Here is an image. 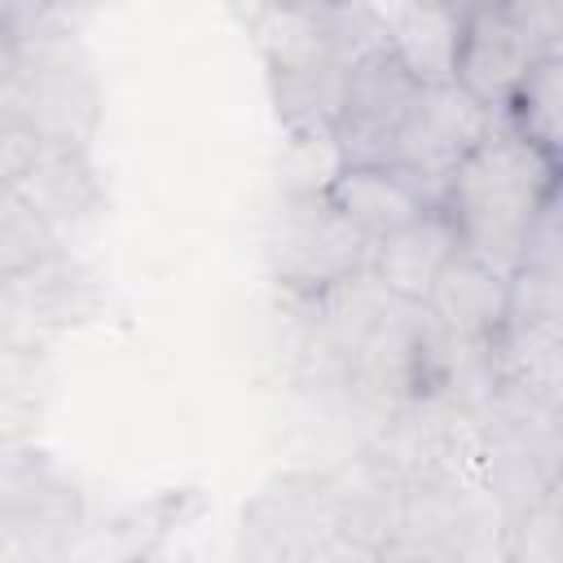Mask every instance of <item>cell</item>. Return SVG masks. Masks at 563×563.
Masks as SVG:
<instances>
[{"mask_svg":"<svg viewBox=\"0 0 563 563\" xmlns=\"http://www.w3.org/2000/svg\"><path fill=\"white\" fill-rule=\"evenodd\" d=\"M559 189L563 167L501 119L488 141L457 167L440 211L453 220L462 251L515 277L519 255Z\"/></svg>","mask_w":563,"mask_h":563,"instance_id":"cell-1","label":"cell"},{"mask_svg":"<svg viewBox=\"0 0 563 563\" xmlns=\"http://www.w3.org/2000/svg\"><path fill=\"white\" fill-rule=\"evenodd\" d=\"M97 114V84L62 35L4 40V128L44 145L88 150Z\"/></svg>","mask_w":563,"mask_h":563,"instance_id":"cell-2","label":"cell"},{"mask_svg":"<svg viewBox=\"0 0 563 563\" xmlns=\"http://www.w3.org/2000/svg\"><path fill=\"white\" fill-rule=\"evenodd\" d=\"M264 260L282 299H312L365 273L374 242L334 207L330 194H282L268 216Z\"/></svg>","mask_w":563,"mask_h":563,"instance_id":"cell-3","label":"cell"},{"mask_svg":"<svg viewBox=\"0 0 563 563\" xmlns=\"http://www.w3.org/2000/svg\"><path fill=\"white\" fill-rule=\"evenodd\" d=\"M510 515L488 475L405 479L400 532L387 550L431 554L444 563H506Z\"/></svg>","mask_w":563,"mask_h":563,"instance_id":"cell-4","label":"cell"},{"mask_svg":"<svg viewBox=\"0 0 563 563\" xmlns=\"http://www.w3.org/2000/svg\"><path fill=\"white\" fill-rule=\"evenodd\" d=\"M501 119L484 110L462 84H435L418 92V106L396 141L391 167L405 172L435 207H444V194L457 176V167L488 141V132Z\"/></svg>","mask_w":563,"mask_h":563,"instance_id":"cell-5","label":"cell"},{"mask_svg":"<svg viewBox=\"0 0 563 563\" xmlns=\"http://www.w3.org/2000/svg\"><path fill=\"white\" fill-rule=\"evenodd\" d=\"M418 92H422V84L387 48L356 62L347 75L339 123H334V141L343 150V163L347 167L391 163L396 141H400V132L418 106Z\"/></svg>","mask_w":563,"mask_h":563,"instance_id":"cell-6","label":"cell"},{"mask_svg":"<svg viewBox=\"0 0 563 563\" xmlns=\"http://www.w3.org/2000/svg\"><path fill=\"white\" fill-rule=\"evenodd\" d=\"M541 62L515 4H466V31L457 53V84L497 119L510 114L519 88Z\"/></svg>","mask_w":563,"mask_h":563,"instance_id":"cell-7","label":"cell"},{"mask_svg":"<svg viewBox=\"0 0 563 563\" xmlns=\"http://www.w3.org/2000/svg\"><path fill=\"white\" fill-rule=\"evenodd\" d=\"M0 167H4V194H18L57 229L101 207V180L88 163V150L44 145L31 132L4 128Z\"/></svg>","mask_w":563,"mask_h":563,"instance_id":"cell-8","label":"cell"},{"mask_svg":"<svg viewBox=\"0 0 563 563\" xmlns=\"http://www.w3.org/2000/svg\"><path fill=\"white\" fill-rule=\"evenodd\" d=\"M242 528L264 563H299L312 545L339 532L325 471H299L268 484L251 501Z\"/></svg>","mask_w":563,"mask_h":563,"instance_id":"cell-9","label":"cell"},{"mask_svg":"<svg viewBox=\"0 0 563 563\" xmlns=\"http://www.w3.org/2000/svg\"><path fill=\"white\" fill-rule=\"evenodd\" d=\"M427 312L449 343H497L510 321V277L471 251H457L427 295Z\"/></svg>","mask_w":563,"mask_h":563,"instance_id":"cell-10","label":"cell"},{"mask_svg":"<svg viewBox=\"0 0 563 563\" xmlns=\"http://www.w3.org/2000/svg\"><path fill=\"white\" fill-rule=\"evenodd\" d=\"M325 479H330V501H334L339 532L361 537V541H369L387 554V545L400 532L405 475L378 449H365L352 462L325 471Z\"/></svg>","mask_w":563,"mask_h":563,"instance_id":"cell-11","label":"cell"},{"mask_svg":"<svg viewBox=\"0 0 563 563\" xmlns=\"http://www.w3.org/2000/svg\"><path fill=\"white\" fill-rule=\"evenodd\" d=\"M387 26V53L422 84H457V53L466 31V4H378Z\"/></svg>","mask_w":563,"mask_h":563,"instance_id":"cell-12","label":"cell"},{"mask_svg":"<svg viewBox=\"0 0 563 563\" xmlns=\"http://www.w3.org/2000/svg\"><path fill=\"white\" fill-rule=\"evenodd\" d=\"M334 207L378 246L383 238L409 229L427 211H440L405 172L391 163H365V167H343L339 180L330 185Z\"/></svg>","mask_w":563,"mask_h":563,"instance_id":"cell-13","label":"cell"},{"mask_svg":"<svg viewBox=\"0 0 563 563\" xmlns=\"http://www.w3.org/2000/svg\"><path fill=\"white\" fill-rule=\"evenodd\" d=\"M462 251L457 242V229L444 211H427L422 220H413L409 229L383 238L374 246V277L396 295V299H409V303H427L431 286L440 282V273L449 268V260Z\"/></svg>","mask_w":563,"mask_h":563,"instance_id":"cell-14","label":"cell"},{"mask_svg":"<svg viewBox=\"0 0 563 563\" xmlns=\"http://www.w3.org/2000/svg\"><path fill=\"white\" fill-rule=\"evenodd\" d=\"M4 290H9V312L31 317L35 330H66L101 312L97 277L79 260H66V255H53L48 264L22 277H4Z\"/></svg>","mask_w":563,"mask_h":563,"instance_id":"cell-15","label":"cell"},{"mask_svg":"<svg viewBox=\"0 0 563 563\" xmlns=\"http://www.w3.org/2000/svg\"><path fill=\"white\" fill-rule=\"evenodd\" d=\"M506 123L563 167V62L559 57H541L532 66Z\"/></svg>","mask_w":563,"mask_h":563,"instance_id":"cell-16","label":"cell"},{"mask_svg":"<svg viewBox=\"0 0 563 563\" xmlns=\"http://www.w3.org/2000/svg\"><path fill=\"white\" fill-rule=\"evenodd\" d=\"M53 255H62L57 224H48L18 194H4V211H0V268H4V277H22V273L48 264Z\"/></svg>","mask_w":563,"mask_h":563,"instance_id":"cell-17","label":"cell"},{"mask_svg":"<svg viewBox=\"0 0 563 563\" xmlns=\"http://www.w3.org/2000/svg\"><path fill=\"white\" fill-rule=\"evenodd\" d=\"M343 167L347 163L334 132H286L282 194H330Z\"/></svg>","mask_w":563,"mask_h":563,"instance_id":"cell-18","label":"cell"},{"mask_svg":"<svg viewBox=\"0 0 563 563\" xmlns=\"http://www.w3.org/2000/svg\"><path fill=\"white\" fill-rule=\"evenodd\" d=\"M506 563H563V510L537 501L523 515H515Z\"/></svg>","mask_w":563,"mask_h":563,"instance_id":"cell-19","label":"cell"},{"mask_svg":"<svg viewBox=\"0 0 563 563\" xmlns=\"http://www.w3.org/2000/svg\"><path fill=\"white\" fill-rule=\"evenodd\" d=\"M519 268H528V273H563V189L545 207V216L537 220V229H532V238H528V246L519 255Z\"/></svg>","mask_w":563,"mask_h":563,"instance_id":"cell-20","label":"cell"},{"mask_svg":"<svg viewBox=\"0 0 563 563\" xmlns=\"http://www.w3.org/2000/svg\"><path fill=\"white\" fill-rule=\"evenodd\" d=\"M528 35L537 40L541 57H559L563 62V0H515Z\"/></svg>","mask_w":563,"mask_h":563,"instance_id":"cell-21","label":"cell"},{"mask_svg":"<svg viewBox=\"0 0 563 563\" xmlns=\"http://www.w3.org/2000/svg\"><path fill=\"white\" fill-rule=\"evenodd\" d=\"M299 563H383V550L361 541V537H347V532H334L325 537L321 545H312Z\"/></svg>","mask_w":563,"mask_h":563,"instance_id":"cell-22","label":"cell"},{"mask_svg":"<svg viewBox=\"0 0 563 563\" xmlns=\"http://www.w3.org/2000/svg\"><path fill=\"white\" fill-rule=\"evenodd\" d=\"M383 563H444V559H431V554H409V550H387Z\"/></svg>","mask_w":563,"mask_h":563,"instance_id":"cell-23","label":"cell"}]
</instances>
